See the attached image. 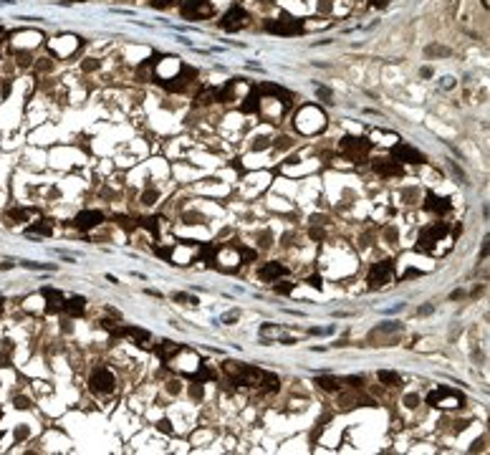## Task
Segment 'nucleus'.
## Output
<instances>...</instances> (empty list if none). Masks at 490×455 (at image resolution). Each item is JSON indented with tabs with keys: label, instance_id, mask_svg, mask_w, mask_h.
I'll use <instances>...</instances> for the list:
<instances>
[{
	"label": "nucleus",
	"instance_id": "nucleus-1",
	"mask_svg": "<svg viewBox=\"0 0 490 455\" xmlns=\"http://www.w3.org/2000/svg\"><path fill=\"white\" fill-rule=\"evenodd\" d=\"M225 374L230 377L233 385H243V387H266V392H276L278 390V380L276 374L266 372V369H258V367H250V364H240V362H225L222 364Z\"/></svg>",
	"mask_w": 490,
	"mask_h": 455
},
{
	"label": "nucleus",
	"instance_id": "nucleus-2",
	"mask_svg": "<svg viewBox=\"0 0 490 455\" xmlns=\"http://www.w3.org/2000/svg\"><path fill=\"white\" fill-rule=\"evenodd\" d=\"M339 149H341V154H344V157H349L351 162H361V159H366V157H369V152H371V142H369V139H364V137H341Z\"/></svg>",
	"mask_w": 490,
	"mask_h": 455
},
{
	"label": "nucleus",
	"instance_id": "nucleus-3",
	"mask_svg": "<svg viewBox=\"0 0 490 455\" xmlns=\"http://www.w3.org/2000/svg\"><path fill=\"white\" fill-rule=\"evenodd\" d=\"M89 387L94 394H111L114 387H117V380H114V374L106 369V367H96L94 372H91V377H89Z\"/></svg>",
	"mask_w": 490,
	"mask_h": 455
},
{
	"label": "nucleus",
	"instance_id": "nucleus-4",
	"mask_svg": "<svg viewBox=\"0 0 490 455\" xmlns=\"http://www.w3.org/2000/svg\"><path fill=\"white\" fill-rule=\"evenodd\" d=\"M392 273H394V263L389 258L379 260V263H374V265L369 268L366 283H369L371 288H382V286H387V283L392 281Z\"/></svg>",
	"mask_w": 490,
	"mask_h": 455
},
{
	"label": "nucleus",
	"instance_id": "nucleus-5",
	"mask_svg": "<svg viewBox=\"0 0 490 455\" xmlns=\"http://www.w3.org/2000/svg\"><path fill=\"white\" fill-rule=\"evenodd\" d=\"M447 230H450V225L447 223H435V225H429V228H424L420 233V238H417V251H429L440 238H445L447 235Z\"/></svg>",
	"mask_w": 490,
	"mask_h": 455
},
{
	"label": "nucleus",
	"instance_id": "nucleus-6",
	"mask_svg": "<svg viewBox=\"0 0 490 455\" xmlns=\"http://www.w3.org/2000/svg\"><path fill=\"white\" fill-rule=\"evenodd\" d=\"M463 402V394H457L450 387H437L427 394V405H435V407H457Z\"/></svg>",
	"mask_w": 490,
	"mask_h": 455
},
{
	"label": "nucleus",
	"instance_id": "nucleus-7",
	"mask_svg": "<svg viewBox=\"0 0 490 455\" xmlns=\"http://www.w3.org/2000/svg\"><path fill=\"white\" fill-rule=\"evenodd\" d=\"M180 10L190 20H203V18H210L212 15V3L210 0H185Z\"/></svg>",
	"mask_w": 490,
	"mask_h": 455
},
{
	"label": "nucleus",
	"instance_id": "nucleus-8",
	"mask_svg": "<svg viewBox=\"0 0 490 455\" xmlns=\"http://www.w3.org/2000/svg\"><path fill=\"white\" fill-rule=\"evenodd\" d=\"M266 28H268L271 33H276V36H298V33L303 31V23L296 20V18H285V15H283L278 20H268Z\"/></svg>",
	"mask_w": 490,
	"mask_h": 455
},
{
	"label": "nucleus",
	"instance_id": "nucleus-9",
	"mask_svg": "<svg viewBox=\"0 0 490 455\" xmlns=\"http://www.w3.org/2000/svg\"><path fill=\"white\" fill-rule=\"evenodd\" d=\"M99 223H104V212L101 210H81L76 218H73V228H78V230H91V228H96Z\"/></svg>",
	"mask_w": 490,
	"mask_h": 455
},
{
	"label": "nucleus",
	"instance_id": "nucleus-10",
	"mask_svg": "<svg viewBox=\"0 0 490 455\" xmlns=\"http://www.w3.org/2000/svg\"><path fill=\"white\" fill-rule=\"evenodd\" d=\"M392 157H394L397 162H410V165H422V162H424L422 152H417V149L410 147V144H394V147H392Z\"/></svg>",
	"mask_w": 490,
	"mask_h": 455
},
{
	"label": "nucleus",
	"instance_id": "nucleus-11",
	"mask_svg": "<svg viewBox=\"0 0 490 455\" xmlns=\"http://www.w3.org/2000/svg\"><path fill=\"white\" fill-rule=\"evenodd\" d=\"M195 76H197V71H195V68L182 66V73H177L172 81H162V86H164L167 91H185V89H187V84H190Z\"/></svg>",
	"mask_w": 490,
	"mask_h": 455
},
{
	"label": "nucleus",
	"instance_id": "nucleus-12",
	"mask_svg": "<svg viewBox=\"0 0 490 455\" xmlns=\"http://www.w3.org/2000/svg\"><path fill=\"white\" fill-rule=\"evenodd\" d=\"M261 339H266V341H285V344H293V341H296V336H291V334L278 324L261 326Z\"/></svg>",
	"mask_w": 490,
	"mask_h": 455
},
{
	"label": "nucleus",
	"instance_id": "nucleus-13",
	"mask_svg": "<svg viewBox=\"0 0 490 455\" xmlns=\"http://www.w3.org/2000/svg\"><path fill=\"white\" fill-rule=\"evenodd\" d=\"M245 20H248V13H245L243 8H230V10L222 15L220 25H222L225 31H238V28L245 25Z\"/></svg>",
	"mask_w": 490,
	"mask_h": 455
},
{
	"label": "nucleus",
	"instance_id": "nucleus-14",
	"mask_svg": "<svg viewBox=\"0 0 490 455\" xmlns=\"http://www.w3.org/2000/svg\"><path fill=\"white\" fill-rule=\"evenodd\" d=\"M371 167H374V172L379 177H402L405 175V170H402V165L397 159H377Z\"/></svg>",
	"mask_w": 490,
	"mask_h": 455
},
{
	"label": "nucleus",
	"instance_id": "nucleus-15",
	"mask_svg": "<svg viewBox=\"0 0 490 455\" xmlns=\"http://www.w3.org/2000/svg\"><path fill=\"white\" fill-rule=\"evenodd\" d=\"M111 331H114L117 336H129V339H134V341H141L144 346H147V341L152 339V334H149L147 329H137V326H111Z\"/></svg>",
	"mask_w": 490,
	"mask_h": 455
},
{
	"label": "nucleus",
	"instance_id": "nucleus-16",
	"mask_svg": "<svg viewBox=\"0 0 490 455\" xmlns=\"http://www.w3.org/2000/svg\"><path fill=\"white\" fill-rule=\"evenodd\" d=\"M361 405H374V399H366V397H361V392L354 390L349 394H341L339 397V407L341 410H354V407H361Z\"/></svg>",
	"mask_w": 490,
	"mask_h": 455
},
{
	"label": "nucleus",
	"instance_id": "nucleus-17",
	"mask_svg": "<svg viewBox=\"0 0 490 455\" xmlns=\"http://www.w3.org/2000/svg\"><path fill=\"white\" fill-rule=\"evenodd\" d=\"M424 200H427L424 207H427L429 212H437V215H445V212H450V207H452L447 197H440V195H435V193H427Z\"/></svg>",
	"mask_w": 490,
	"mask_h": 455
},
{
	"label": "nucleus",
	"instance_id": "nucleus-18",
	"mask_svg": "<svg viewBox=\"0 0 490 455\" xmlns=\"http://www.w3.org/2000/svg\"><path fill=\"white\" fill-rule=\"evenodd\" d=\"M285 273H288V268L280 265L278 260H268V263L261 265V278L263 281H278L280 276H285Z\"/></svg>",
	"mask_w": 490,
	"mask_h": 455
},
{
	"label": "nucleus",
	"instance_id": "nucleus-19",
	"mask_svg": "<svg viewBox=\"0 0 490 455\" xmlns=\"http://www.w3.org/2000/svg\"><path fill=\"white\" fill-rule=\"evenodd\" d=\"M41 293H43V299L48 301V306H46L48 314H56V311L64 309V293H61V291H56V288H43Z\"/></svg>",
	"mask_w": 490,
	"mask_h": 455
},
{
	"label": "nucleus",
	"instance_id": "nucleus-20",
	"mask_svg": "<svg viewBox=\"0 0 490 455\" xmlns=\"http://www.w3.org/2000/svg\"><path fill=\"white\" fill-rule=\"evenodd\" d=\"M258 109H261V91H258V86H253V89L248 91V96L243 99L240 112H243V114H253V112H258Z\"/></svg>",
	"mask_w": 490,
	"mask_h": 455
},
{
	"label": "nucleus",
	"instance_id": "nucleus-21",
	"mask_svg": "<svg viewBox=\"0 0 490 455\" xmlns=\"http://www.w3.org/2000/svg\"><path fill=\"white\" fill-rule=\"evenodd\" d=\"M402 331V324H397V322H387V324L377 326L371 334H369V341H374L377 336H382V339H387V336H397Z\"/></svg>",
	"mask_w": 490,
	"mask_h": 455
},
{
	"label": "nucleus",
	"instance_id": "nucleus-22",
	"mask_svg": "<svg viewBox=\"0 0 490 455\" xmlns=\"http://www.w3.org/2000/svg\"><path fill=\"white\" fill-rule=\"evenodd\" d=\"M180 352H182V346L175 344V341H169V339H164V341L157 344V354H159L162 362H169V359H172L175 354H180Z\"/></svg>",
	"mask_w": 490,
	"mask_h": 455
},
{
	"label": "nucleus",
	"instance_id": "nucleus-23",
	"mask_svg": "<svg viewBox=\"0 0 490 455\" xmlns=\"http://www.w3.org/2000/svg\"><path fill=\"white\" fill-rule=\"evenodd\" d=\"M83 309H86V299H83V296H71V299L64 301V311H66L69 316H81Z\"/></svg>",
	"mask_w": 490,
	"mask_h": 455
},
{
	"label": "nucleus",
	"instance_id": "nucleus-24",
	"mask_svg": "<svg viewBox=\"0 0 490 455\" xmlns=\"http://www.w3.org/2000/svg\"><path fill=\"white\" fill-rule=\"evenodd\" d=\"M316 385H319L321 390H326V392L341 390V380H336V377H319V380H316Z\"/></svg>",
	"mask_w": 490,
	"mask_h": 455
},
{
	"label": "nucleus",
	"instance_id": "nucleus-25",
	"mask_svg": "<svg viewBox=\"0 0 490 455\" xmlns=\"http://www.w3.org/2000/svg\"><path fill=\"white\" fill-rule=\"evenodd\" d=\"M28 233H31V235H51V233H53V225H51V220H41V223L31 225Z\"/></svg>",
	"mask_w": 490,
	"mask_h": 455
},
{
	"label": "nucleus",
	"instance_id": "nucleus-26",
	"mask_svg": "<svg viewBox=\"0 0 490 455\" xmlns=\"http://www.w3.org/2000/svg\"><path fill=\"white\" fill-rule=\"evenodd\" d=\"M379 382H382V385L394 387V385H399V382H402V377H399L397 372H392V369H382V372H379Z\"/></svg>",
	"mask_w": 490,
	"mask_h": 455
},
{
	"label": "nucleus",
	"instance_id": "nucleus-27",
	"mask_svg": "<svg viewBox=\"0 0 490 455\" xmlns=\"http://www.w3.org/2000/svg\"><path fill=\"white\" fill-rule=\"evenodd\" d=\"M195 101H197V104H212V101H217V89H210V86L203 89V91L195 96Z\"/></svg>",
	"mask_w": 490,
	"mask_h": 455
},
{
	"label": "nucleus",
	"instance_id": "nucleus-28",
	"mask_svg": "<svg viewBox=\"0 0 490 455\" xmlns=\"http://www.w3.org/2000/svg\"><path fill=\"white\" fill-rule=\"evenodd\" d=\"M31 215H33V210H25V207H13V210H8V218H10V220H18V223L28 220Z\"/></svg>",
	"mask_w": 490,
	"mask_h": 455
},
{
	"label": "nucleus",
	"instance_id": "nucleus-29",
	"mask_svg": "<svg viewBox=\"0 0 490 455\" xmlns=\"http://www.w3.org/2000/svg\"><path fill=\"white\" fill-rule=\"evenodd\" d=\"M157 223H159L157 218H141V220H137V225H141V228H147V230H149V233H152L154 238L159 235V225H157Z\"/></svg>",
	"mask_w": 490,
	"mask_h": 455
},
{
	"label": "nucleus",
	"instance_id": "nucleus-30",
	"mask_svg": "<svg viewBox=\"0 0 490 455\" xmlns=\"http://www.w3.org/2000/svg\"><path fill=\"white\" fill-rule=\"evenodd\" d=\"M192 380H195V382H210V380H215V372H212L210 367L205 364V367H200V372H197Z\"/></svg>",
	"mask_w": 490,
	"mask_h": 455
},
{
	"label": "nucleus",
	"instance_id": "nucleus-31",
	"mask_svg": "<svg viewBox=\"0 0 490 455\" xmlns=\"http://www.w3.org/2000/svg\"><path fill=\"white\" fill-rule=\"evenodd\" d=\"M117 223H119L127 233H132L134 228H139V225H137V220H132V218H127V215H117Z\"/></svg>",
	"mask_w": 490,
	"mask_h": 455
},
{
	"label": "nucleus",
	"instance_id": "nucleus-32",
	"mask_svg": "<svg viewBox=\"0 0 490 455\" xmlns=\"http://www.w3.org/2000/svg\"><path fill=\"white\" fill-rule=\"evenodd\" d=\"M233 248L240 253V258H243V260H248V263H250V260H255V251H250V248H245V246H238V243H233Z\"/></svg>",
	"mask_w": 490,
	"mask_h": 455
},
{
	"label": "nucleus",
	"instance_id": "nucleus-33",
	"mask_svg": "<svg viewBox=\"0 0 490 455\" xmlns=\"http://www.w3.org/2000/svg\"><path fill=\"white\" fill-rule=\"evenodd\" d=\"M215 251H217V246H200V256L205 260H210V263L215 258Z\"/></svg>",
	"mask_w": 490,
	"mask_h": 455
},
{
	"label": "nucleus",
	"instance_id": "nucleus-34",
	"mask_svg": "<svg viewBox=\"0 0 490 455\" xmlns=\"http://www.w3.org/2000/svg\"><path fill=\"white\" fill-rule=\"evenodd\" d=\"M273 288H276V293H283V296H285V293H291V291H293V283H288V281H285V283H276Z\"/></svg>",
	"mask_w": 490,
	"mask_h": 455
},
{
	"label": "nucleus",
	"instance_id": "nucleus-35",
	"mask_svg": "<svg viewBox=\"0 0 490 455\" xmlns=\"http://www.w3.org/2000/svg\"><path fill=\"white\" fill-rule=\"evenodd\" d=\"M175 301H187L190 306H197V299H195V296H187V293H175Z\"/></svg>",
	"mask_w": 490,
	"mask_h": 455
},
{
	"label": "nucleus",
	"instance_id": "nucleus-36",
	"mask_svg": "<svg viewBox=\"0 0 490 455\" xmlns=\"http://www.w3.org/2000/svg\"><path fill=\"white\" fill-rule=\"evenodd\" d=\"M427 53H429V56H435V53H437V56H447V53H450V48H440V46H429V48H427Z\"/></svg>",
	"mask_w": 490,
	"mask_h": 455
},
{
	"label": "nucleus",
	"instance_id": "nucleus-37",
	"mask_svg": "<svg viewBox=\"0 0 490 455\" xmlns=\"http://www.w3.org/2000/svg\"><path fill=\"white\" fill-rule=\"evenodd\" d=\"M347 382H349L351 390H361V387H364V377H361V380H359V377H349Z\"/></svg>",
	"mask_w": 490,
	"mask_h": 455
},
{
	"label": "nucleus",
	"instance_id": "nucleus-38",
	"mask_svg": "<svg viewBox=\"0 0 490 455\" xmlns=\"http://www.w3.org/2000/svg\"><path fill=\"white\" fill-rule=\"evenodd\" d=\"M154 253H157L159 258H164V260H172V248H157Z\"/></svg>",
	"mask_w": 490,
	"mask_h": 455
},
{
	"label": "nucleus",
	"instance_id": "nucleus-39",
	"mask_svg": "<svg viewBox=\"0 0 490 455\" xmlns=\"http://www.w3.org/2000/svg\"><path fill=\"white\" fill-rule=\"evenodd\" d=\"M154 200H157V193H154V190H147L144 197H141V202H144V205H152Z\"/></svg>",
	"mask_w": 490,
	"mask_h": 455
},
{
	"label": "nucleus",
	"instance_id": "nucleus-40",
	"mask_svg": "<svg viewBox=\"0 0 490 455\" xmlns=\"http://www.w3.org/2000/svg\"><path fill=\"white\" fill-rule=\"evenodd\" d=\"M324 235H326L324 228H321V230H319V228H311V238H313V240H324Z\"/></svg>",
	"mask_w": 490,
	"mask_h": 455
},
{
	"label": "nucleus",
	"instance_id": "nucleus-41",
	"mask_svg": "<svg viewBox=\"0 0 490 455\" xmlns=\"http://www.w3.org/2000/svg\"><path fill=\"white\" fill-rule=\"evenodd\" d=\"M369 3H371L374 8H387V5H389L392 0H369Z\"/></svg>",
	"mask_w": 490,
	"mask_h": 455
},
{
	"label": "nucleus",
	"instance_id": "nucleus-42",
	"mask_svg": "<svg viewBox=\"0 0 490 455\" xmlns=\"http://www.w3.org/2000/svg\"><path fill=\"white\" fill-rule=\"evenodd\" d=\"M308 283H311L313 288H321V278H319V276H311V278H308Z\"/></svg>",
	"mask_w": 490,
	"mask_h": 455
},
{
	"label": "nucleus",
	"instance_id": "nucleus-43",
	"mask_svg": "<svg viewBox=\"0 0 490 455\" xmlns=\"http://www.w3.org/2000/svg\"><path fill=\"white\" fill-rule=\"evenodd\" d=\"M15 407H31L25 397H15Z\"/></svg>",
	"mask_w": 490,
	"mask_h": 455
},
{
	"label": "nucleus",
	"instance_id": "nucleus-44",
	"mask_svg": "<svg viewBox=\"0 0 490 455\" xmlns=\"http://www.w3.org/2000/svg\"><path fill=\"white\" fill-rule=\"evenodd\" d=\"M235 319H238V314H235V311H230L227 316H222V322H225V324H230V322H235Z\"/></svg>",
	"mask_w": 490,
	"mask_h": 455
},
{
	"label": "nucleus",
	"instance_id": "nucleus-45",
	"mask_svg": "<svg viewBox=\"0 0 490 455\" xmlns=\"http://www.w3.org/2000/svg\"><path fill=\"white\" fill-rule=\"evenodd\" d=\"M159 427H162L164 433H172V427H169V422H167V420H162V422H159Z\"/></svg>",
	"mask_w": 490,
	"mask_h": 455
},
{
	"label": "nucleus",
	"instance_id": "nucleus-46",
	"mask_svg": "<svg viewBox=\"0 0 490 455\" xmlns=\"http://www.w3.org/2000/svg\"><path fill=\"white\" fill-rule=\"evenodd\" d=\"M3 38H5V33H3V31H0V46H3Z\"/></svg>",
	"mask_w": 490,
	"mask_h": 455
}]
</instances>
